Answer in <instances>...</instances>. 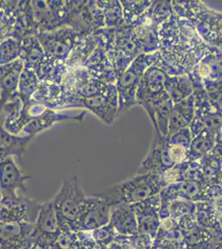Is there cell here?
Here are the masks:
<instances>
[{
    "label": "cell",
    "instance_id": "23",
    "mask_svg": "<svg viewBox=\"0 0 222 249\" xmlns=\"http://www.w3.org/2000/svg\"><path fill=\"white\" fill-rule=\"evenodd\" d=\"M3 124V116H0V161L8 157H14L22 162L27 146L33 138L10 133Z\"/></svg>",
    "mask_w": 222,
    "mask_h": 249
},
{
    "label": "cell",
    "instance_id": "36",
    "mask_svg": "<svg viewBox=\"0 0 222 249\" xmlns=\"http://www.w3.org/2000/svg\"><path fill=\"white\" fill-rule=\"evenodd\" d=\"M39 78L34 71L23 68L20 77L17 96L21 101H28L32 99L33 95L39 85Z\"/></svg>",
    "mask_w": 222,
    "mask_h": 249
},
{
    "label": "cell",
    "instance_id": "16",
    "mask_svg": "<svg viewBox=\"0 0 222 249\" xmlns=\"http://www.w3.org/2000/svg\"><path fill=\"white\" fill-rule=\"evenodd\" d=\"M191 139L192 136L189 127L178 130L167 137L163 151V172L176 164L188 160Z\"/></svg>",
    "mask_w": 222,
    "mask_h": 249
},
{
    "label": "cell",
    "instance_id": "7",
    "mask_svg": "<svg viewBox=\"0 0 222 249\" xmlns=\"http://www.w3.org/2000/svg\"><path fill=\"white\" fill-rule=\"evenodd\" d=\"M182 71L171 67L157 52V57L152 65L147 68L141 79L136 94L137 105L149 113L154 102L165 92V82L169 76L183 75Z\"/></svg>",
    "mask_w": 222,
    "mask_h": 249
},
{
    "label": "cell",
    "instance_id": "50",
    "mask_svg": "<svg viewBox=\"0 0 222 249\" xmlns=\"http://www.w3.org/2000/svg\"><path fill=\"white\" fill-rule=\"evenodd\" d=\"M0 98H1V96H0Z\"/></svg>",
    "mask_w": 222,
    "mask_h": 249
},
{
    "label": "cell",
    "instance_id": "11",
    "mask_svg": "<svg viewBox=\"0 0 222 249\" xmlns=\"http://www.w3.org/2000/svg\"><path fill=\"white\" fill-rule=\"evenodd\" d=\"M194 118L189 125L192 137L208 130L217 133L222 123V114L218 112L211 105L208 96L203 87L194 88Z\"/></svg>",
    "mask_w": 222,
    "mask_h": 249
},
{
    "label": "cell",
    "instance_id": "33",
    "mask_svg": "<svg viewBox=\"0 0 222 249\" xmlns=\"http://www.w3.org/2000/svg\"><path fill=\"white\" fill-rule=\"evenodd\" d=\"M17 7L18 1H0V43L13 36Z\"/></svg>",
    "mask_w": 222,
    "mask_h": 249
},
{
    "label": "cell",
    "instance_id": "47",
    "mask_svg": "<svg viewBox=\"0 0 222 249\" xmlns=\"http://www.w3.org/2000/svg\"><path fill=\"white\" fill-rule=\"evenodd\" d=\"M218 50H219L220 53H221V54L222 55V47H220V48H217Z\"/></svg>",
    "mask_w": 222,
    "mask_h": 249
},
{
    "label": "cell",
    "instance_id": "6",
    "mask_svg": "<svg viewBox=\"0 0 222 249\" xmlns=\"http://www.w3.org/2000/svg\"><path fill=\"white\" fill-rule=\"evenodd\" d=\"M86 198L77 176H69L62 180L59 190L52 198L62 230L78 232L79 218Z\"/></svg>",
    "mask_w": 222,
    "mask_h": 249
},
{
    "label": "cell",
    "instance_id": "31",
    "mask_svg": "<svg viewBox=\"0 0 222 249\" xmlns=\"http://www.w3.org/2000/svg\"><path fill=\"white\" fill-rule=\"evenodd\" d=\"M216 144V134L208 130H203L191 139L189 147L188 161H197L211 153Z\"/></svg>",
    "mask_w": 222,
    "mask_h": 249
},
{
    "label": "cell",
    "instance_id": "32",
    "mask_svg": "<svg viewBox=\"0 0 222 249\" xmlns=\"http://www.w3.org/2000/svg\"><path fill=\"white\" fill-rule=\"evenodd\" d=\"M199 169L207 186L220 184L222 180V160L212 152L198 160Z\"/></svg>",
    "mask_w": 222,
    "mask_h": 249
},
{
    "label": "cell",
    "instance_id": "19",
    "mask_svg": "<svg viewBox=\"0 0 222 249\" xmlns=\"http://www.w3.org/2000/svg\"><path fill=\"white\" fill-rule=\"evenodd\" d=\"M34 224L0 222V249H35Z\"/></svg>",
    "mask_w": 222,
    "mask_h": 249
},
{
    "label": "cell",
    "instance_id": "27",
    "mask_svg": "<svg viewBox=\"0 0 222 249\" xmlns=\"http://www.w3.org/2000/svg\"><path fill=\"white\" fill-rule=\"evenodd\" d=\"M167 137L154 131L148 153L136 171L137 175L163 172V151Z\"/></svg>",
    "mask_w": 222,
    "mask_h": 249
},
{
    "label": "cell",
    "instance_id": "42",
    "mask_svg": "<svg viewBox=\"0 0 222 249\" xmlns=\"http://www.w3.org/2000/svg\"><path fill=\"white\" fill-rule=\"evenodd\" d=\"M90 233L93 239L96 241V244L104 246H108L111 244L118 234L109 224L97 230L90 231Z\"/></svg>",
    "mask_w": 222,
    "mask_h": 249
},
{
    "label": "cell",
    "instance_id": "22",
    "mask_svg": "<svg viewBox=\"0 0 222 249\" xmlns=\"http://www.w3.org/2000/svg\"><path fill=\"white\" fill-rule=\"evenodd\" d=\"M23 68L24 62L21 58L0 66V112L6 102L17 93Z\"/></svg>",
    "mask_w": 222,
    "mask_h": 249
},
{
    "label": "cell",
    "instance_id": "48",
    "mask_svg": "<svg viewBox=\"0 0 222 249\" xmlns=\"http://www.w3.org/2000/svg\"><path fill=\"white\" fill-rule=\"evenodd\" d=\"M221 230H222V220L221 221Z\"/></svg>",
    "mask_w": 222,
    "mask_h": 249
},
{
    "label": "cell",
    "instance_id": "40",
    "mask_svg": "<svg viewBox=\"0 0 222 249\" xmlns=\"http://www.w3.org/2000/svg\"><path fill=\"white\" fill-rule=\"evenodd\" d=\"M189 165H190V161L188 160L182 164H176L169 170H165L164 172L161 173V180L164 188L171 184L184 181Z\"/></svg>",
    "mask_w": 222,
    "mask_h": 249
},
{
    "label": "cell",
    "instance_id": "44",
    "mask_svg": "<svg viewBox=\"0 0 222 249\" xmlns=\"http://www.w3.org/2000/svg\"><path fill=\"white\" fill-rule=\"evenodd\" d=\"M97 244L93 239L90 232L78 231V236L72 249H95Z\"/></svg>",
    "mask_w": 222,
    "mask_h": 249
},
{
    "label": "cell",
    "instance_id": "25",
    "mask_svg": "<svg viewBox=\"0 0 222 249\" xmlns=\"http://www.w3.org/2000/svg\"><path fill=\"white\" fill-rule=\"evenodd\" d=\"M173 105L174 103L165 91L154 102L148 113L152 123L154 131L160 134L164 137L168 136L169 118Z\"/></svg>",
    "mask_w": 222,
    "mask_h": 249
},
{
    "label": "cell",
    "instance_id": "21",
    "mask_svg": "<svg viewBox=\"0 0 222 249\" xmlns=\"http://www.w3.org/2000/svg\"><path fill=\"white\" fill-rule=\"evenodd\" d=\"M207 186L201 182L184 180L163 188L159 193L161 204H166L172 199L181 198L188 201H203Z\"/></svg>",
    "mask_w": 222,
    "mask_h": 249
},
{
    "label": "cell",
    "instance_id": "45",
    "mask_svg": "<svg viewBox=\"0 0 222 249\" xmlns=\"http://www.w3.org/2000/svg\"><path fill=\"white\" fill-rule=\"evenodd\" d=\"M216 142L217 144L222 145V123L216 133Z\"/></svg>",
    "mask_w": 222,
    "mask_h": 249
},
{
    "label": "cell",
    "instance_id": "3",
    "mask_svg": "<svg viewBox=\"0 0 222 249\" xmlns=\"http://www.w3.org/2000/svg\"><path fill=\"white\" fill-rule=\"evenodd\" d=\"M172 9L179 17L190 21L197 34L211 48L222 46V13L209 8L203 1L174 0Z\"/></svg>",
    "mask_w": 222,
    "mask_h": 249
},
{
    "label": "cell",
    "instance_id": "4",
    "mask_svg": "<svg viewBox=\"0 0 222 249\" xmlns=\"http://www.w3.org/2000/svg\"><path fill=\"white\" fill-rule=\"evenodd\" d=\"M99 32L104 37L107 55L118 79L134 60L143 54L140 45L130 25L104 28Z\"/></svg>",
    "mask_w": 222,
    "mask_h": 249
},
{
    "label": "cell",
    "instance_id": "1",
    "mask_svg": "<svg viewBox=\"0 0 222 249\" xmlns=\"http://www.w3.org/2000/svg\"><path fill=\"white\" fill-rule=\"evenodd\" d=\"M159 39L163 59L184 74L190 73L211 48L190 21L175 13L161 26Z\"/></svg>",
    "mask_w": 222,
    "mask_h": 249
},
{
    "label": "cell",
    "instance_id": "12",
    "mask_svg": "<svg viewBox=\"0 0 222 249\" xmlns=\"http://www.w3.org/2000/svg\"><path fill=\"white\" fill-rule=\"evenodd\" d=\"M42 203L28 196L3 198L0 206V222L35 224Z\"/></svg>",
    "mask_w": 222,
    "mask_h": 249
},
{
    "label": "cell",
    "instance_id": "49",
    "mask_svg": "<svg viewBox=\"0 0 222 249\" xmlns=\"http://www.w3.org/2000/svg\"><path fill=\"white\" fill-rule=\"evenodd\" d=\"M220 185H221V186L222 187V182H221V184H220Z\"/></svg>",
    "mask_w": 222,
    "mask_h": 249
},
{
    "label": "cell",
    "instance_id": "28",
    "mask_svg": "<svg viewBox=\"0 0 222 249\" xmlns=\"http://www.w3.org/2000/svg\"><path fill=\"white\" fill-rule=\"evenodd\" d=\"M194 112L193 95L174 104L169 118V132L167 137L171 136L178 130L189 127L194 118Z\"/></svg>",
    "mask_w": 222,
    "mask_h": 249
},
{
    "label": "cell",
    "instance_id": "2",
    "mask_svg": "<svg viewBox=\"0 0 222 249\" xmlns=\"http://www.w3.org/2000/svg\"><path fill=\"white\" fill-rule=\"evenodd\" d=\"M163 188L160 174H136L124 181L107 187L96 196L104 199L111 207L121 204L130 205L158 195Z\"/></svg>",
    "mask_w": 222,
    "mask_h": 249
},
{
    "label": "cell",
    "instance_id": "13",
    "mask_svg": "<svg viewBox=\"0 0 222 249\" xmlns=\"http://www.w3.org/2000/svg\"><path fill=\"white\" fill-rule=\"evenodd\" d=\"M188 249H215L222 237L200 225L195 215L186 214L177 220Z\"/></svg>",
    "mask_w": 222,
    "mask_h": 249
},
{
    "label": "cell",
    "instance_id": "38",
    "mask_svg": "<svg viewBox=\"0 0 222 249\" xmlns=\"http://www.w3.org/2000/svg\"><path fill=\"white\" fill-rule=\"evenodd\" d=\"M205 202L211 213L217 220H222V187L220 184L210 185L205 190Z\"/></svg>",
    "mask_w": 222,
    "mask_h": 249
},
{
    "label": "cell",
    "instance_id": "37",
    "mask_svg": "<svg viewBox=\"0 0 222 249\" xmlns=\"http://www.w3.org/2000/svg\"><path fill=\"white\" fill-rule=\"evenodd\" d=\"M123 15H124V23L130 25L143 15L147 9L152 4L151 0H122L120 1Z\"/></svg>",
    "mask_w": 222,
    "mask_h": 249
},
{
    "label": "cell",
    "instance_id": "39",
    "mask_svg": "<svg viewBox=\"0 0 222 249\" xmlns=\"http://www.w3.org/2000/svg\"><path fill=\"white\" fill-rule=\"evenodd\" d=\"M22 52L21 41L9 37L0 43V66L19 59Z\"/></svg>",
    "mask_w": 222,
    "mask_h": 249
},
{
    "label": "cell",
    "instance_id": "41",
    "mask_svg": "<svg viewBox=\"0 0 222 249\" xmlns=\"http://www.w3.org/2000/svg\"><path fill=\"white\" fill-rule=\"evenodd\" d=\"M203 88L207 93L211 105L216 110L222 114V81L206 82Z\"/></svg>",
    "mask_w": 222,
    "mask_h": 249
},
{
    "label": "cell",
    "instance_id": "18",
    "mask_svg": "<svg viewBox=\"0 0 222 249\" xmlns=\"http://www.w3.org/2000/svg\"><path fill=\"white\" fill-rule=\"evenodd\" d=\"M193 88L203 87L206 82L222 81V55L217 48H210L195 68L188 74Z\"/></svg>",
    "mask_w": 222,
    "mask_h": 249
},
{
    "label": "cell",
    "instance_id": "35",
    "mask_svg": "<svg viewBox=\"0 0 222 249\" xmlns=\"http://www.w3.org/2000/svg\"><path fill=\"white\" fill-rule=\"evenodd\" d=\"M166 210L165 213L168 214L166 218L169 217L177 220L186 214L195 215L196 203L181 198H176L166 204H161L160 210Z\"/></svg>",
    "mask_w": 222,
    "mask_h": 249
},
{
    "label": "cell",
    "instance_id": "10",
    "mask_svg": "<svg viewBox=\"0 0 222 249\" xmlns=\"http://www.w3.org/2000/svg\"><path fill=\"white\" fill-rule=\"evenodd\" d=\"M61 228L52 198L42 203V207L34 224L32 239L35 249H51L58 237Z\"/></svg>",
    "mask_w": 222,
    "mask_h": 249
},
{
    "label": "cell",
    "instance_id": "17",
    "mask_svg": "<svg viewBox=\"0 0 222 249\" xmlns=\"http://www.w3.org/2000/svg\"><path fill=\"white\" fill-rule=\"evenodd\" d=\"M138 223V233L148 234L154 239L160 225L159 212L161 199L159 194L144 201L130 204Z\"/></svg>",
    "mask_w": 222,
    "mask_h": 249
},
{
    "label": "cell",
    "instance_id": "29",
    "mask_svg": "<svg viewBox=\"0 0 222 249\" xmlns=\"http://www.w3.org/2000/svg\"><path fill=\"white\" fill-rule=\"evenodd\" d=\"M22 52L20 58L24 62V68L37 74L46 59L45 53L36 36L26 37L21 41Z\"/></svg>",
    "mask_w": 222,
    "mask_h": 249
},
{
    "label": "cell",
    "instance_id": "46",
    "mask_svg": "<svg viewBox=\"0 0 222 249\" xmlns=\"http://www.w3.org/2000/svg\"><path fill=\"white\" fill-rule=\"evenodd\" d=\"M215 249H222V239L220 241L219 243L217 244V246L215 248Z\"/></svg>",
    "mask_w": 222,
    "mask_h": 249
},
{
    "label": "cell",
    "instance_id": "15",
    "mask_svg": "<svg viewBox=\"0 0 222 249\" xmlns=\"http://www.w3.org/2000/svg\"><path fill=\"white\" fill-rule=\"evenodd\" d=\"M112 207L96 195L87 197L79 218L78 231L90 232L110 223Z\"/></svg>",
    "mask_w": 222,
    "mask_h": 249
},
{
    "label": "cell",
    "instance_id": "5",
    "mask_svg": "<svg viewBox=\"0 0 222 249\" xmlns=\"http://www.w3.org/2000/svg\"><path fill=\"white\" fill-rule=\"evenodd\" d=\"M174 13L171 1L155 0L143 15L130 24L144 54L159 51V29Z\"/></svg>",
    "mask_w": 222,
    "mask_h": 249
},
{
    "label": "cell",
    "instance_id": "8",
    "mask_svg": "<svg viewBox=\"0 0 222 249\" xmlns=\"http://www.w3.org/2000/svg\"><path fill=\"white\" fill-rule=\"evenodd\" d=\"M157 52L154 53L140 54L116 81L120 115L125 113L131 108L138 106L136 94L138 86L147 68L154 62Z\"/></svg>",
    "mask_w": 222,
    "mask_h": 249
},
{
    "label": "cell",
    "instance_id": "34",
    "mask_svg": "<svg viewBox=\"0 0 222 249\" xmlns=\"http://www.w3.org/2000/svg\"><path fill=\"white\" fill-rule=\"evenodd\" d=\"M96 4L102 9L104 15L105 28H118L125 24L120 1L98 0Z\"/></svg>",
    "mask_w": 222,
    "mask_h": 249
},
{
    "label": "cell",
    "instance_id": "9",
    "mask_svg": "<svg viewBox=\"0 0 222 249\" xmlns=\"http://www.w3.org/2000/svg\"><path fill=\"white\" fill-rule=\"evenodd\" d=\"M36 37L46 57L55 65H63L83 36L70 27H62L54 31L39 33Z\"/></svg>",
    "mask_w": 222,
    "mask_h": 249
},
{
    "label": "cell",
    "instance_id": "30",
    "mask_svg": "<svg viewBox=\"0 0 222 249\" xmlns=\"http://www.w3.org/2000/svg\"><path fill=\"white\" fill-rule=\"evenodd\" d=\"M165 91L176 104L193 95L194 88L188 74L169 76L165 82Z\"/></svg>",
    "mask_w": 222,
    "mask_h": 249
},
{
    "label": "cell",
    "instance_id": "26",
    "mask_svg": "<svg viewBox=\"0 0 222 249\" xmlns=\"http://www.w3.org/2000/svg\"><path fill=\"white\" fill-rule=\"evenodd\" d=\"M109 224L119 235L138 234V223L130 205L121 204L112 207Z\"/></svg>",
    "mask_w": 222,
    "mask_h": 249
},
{
    "label": "cell",
    "instance_id": "14",
    "mask_svg": "<svg viewBox=\"0 0 222 249\" xmlns=\"http://www.w3.org/2000/svg\"><path fill=\"white\" fill-rule=\"evenodd\" d=\"M32 178L20 170L14 157L0 161V191L3 198H17L27 191L26 182Z\"/></svg>",
    "mask_w": 222,
    "mask_h": 249
},
{
    "label": "cell",
    "instance_id": "20",
    "mask_svg": "<svg viewBox=\"0 0 222 249\" xmlns=\"http://www.w3.org/2000/svg\"><path fill=\"white\" fill-rule=\"evenodd\" d=\"M82 68H85L91 77L104 81L107 83L116 84L117 81L116 72L107 55L105 42L103 36L98 45L96 46V48L85 62Z\"/></svg>",
    "mask_w": 222,
    "mask_h": 249
},
{
    "label": "cell",
    "instance_id": "43",
    "mask_svg": "<svg viewBox=\"0 0 222 249\" xmlns=\"http://www.w3.org/2000/svg\"><path fill=\"white\" fill-rule=\"evenodd\" d=\"M77 236L78 232L61 229V232L56 241L51 245V249H72Z\"/></svg>",
    "mask_w": 222,
    "mask_h": 249
},
{
    "label": "cell",
    "instance_id": "24",
    "mask_svg": "<svg viewBox=\"0 0 222 249\" xmlns=\"http://www.w3.org/2000/svg\"><path fill=\"white\" fill-rule=\"evenodd\" d=\"M38 27L34 18L31 1H18L16 23L12 37L22 41L26 37L37 36Z\"/></svg>",
    "mask_w": 222,
    "mask_h": 249
}]
</instances>
